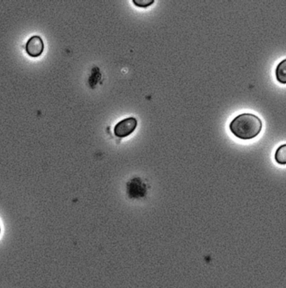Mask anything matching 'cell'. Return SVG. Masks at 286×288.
I'll use <instances>...</instances> for the list:
<instances>
[{
  "mask_svg": "<svg viewBox=\"0 0 286 288\" xmlns=\"http://www.w3.org/2000/svg\"><path fill=\"white\" fill-rule=\"evenodd\" d=\"M262 121L253 113H242L237 116L229 125L232 133L242 140L256 137L262 130Z\"/></svg>",
  "mask_w": 286,
  "mask_h": 288,
  "instance_id": "cell-1",
  "label": "cell"
},
{
  "mask_svg": "<svg viewBox=\"0 0 286 288\" xmlns=\"http://www.w3.org/2000/svg\"><path fill=\"white\" fill-rule=\"evenodd\" d=\"M138 121L135 117H128L118 122L113 132L118 137H125L132 134L137 127Z\"/></svg>",
  "mask_w": 286,
  "mask_h": 288,
  "instance_id": "cell-2",
  "label": "cell"
},
{
  "mask_svg": "<svg viewBox=\"0 0 286 288\" xmlns=\"http://www.w3.org/2000/svg\"><path fill=\"white\" fill-rule=\"evenodd\" d=\"M25 50L30 56H39L44 50V42L41 37L39 35H34L30 37L25 45Z\"/></svg>",
  "mask_w": 286,
  "mask_h": 288,
  "instance_id": "cell-3",
  "label": "cell"
},
{
  "mask_svg": "<svg viewBox=\"0 0 286 288\" xmlns=\"http://www.w3.org/2000/svg\"><path fill=\"white\" fill-rule=\"evenodd\" d=\"M285 63L286 60L284 59L279 65H277L276 70H275V77H276L277 81L282 84L286 83Z\"/></svg>",
  "mask_w": 286,
  "mask_h": 288,
  "instance_id": "cell-4",
  "label": "cell"
},
{
  "mask_svg": "<svg viewBox=\"0 0 286 288\" xmlns=\"http://www.w3.org/2000/svg\"><path fill=\"white\" fill-rule=\"evenodd\" d=\"M275 161L281 165H285L286 164V145L283 144L281 146L277 149L275 154H274Z\"/></svg>",
  "mask_w": 286,
  "mask_h": 288,
  "instance_id": "cell-5",
  "label": "cell"
},
{
  "mask_svg": "<svg viewBox=\"0 0 286 288\" xmlns=\"http://www.w3.org/2000/svg\"><path fill=\"white\" fill-rule=\"evenodd\" d=\"M133 3L137 7L145 9V8L149 7L150 5H153L154 1V0H133Z\"/></svg>",
  "mask_w": 286,
  "mask_h": 288,
  "instance_id": "cell-6",
  "label": "cell"
},
{
  "mask_svg": "<svg viewBox=\"0 0 286 288\" xmlns=\"http://www.w3.org/2000/svg\"><path fill=\"white\" fill-rule=\"evenodd\" d=\"M0 232H1V228H0Z\"/></svg>",
  "mask_w": 286,
  "mask_h": 288,
  "instance_id": "cell-7",
  "label": "cell"
}]
</instances>
